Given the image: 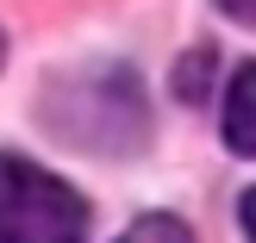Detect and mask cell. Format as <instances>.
Returning a JSON list of instances; mask_svg holds the SVG:
<instances>
[{
    "label": "cell",
    "instance_id": "1",
    "mask_svg": "<svg viewBox=\"0 0 256 243\" xmlns=\"http://www.w3.org/2000/svg\"><path fill=\"white\" fill-rule=\"evenodd\" d=\"M0 243H88V200L38 162L0 156Z\"/></svg>",
    "mask_w": 256,
    "mask_h": 243
},
{
    "label": "cell",
    "instance_id": "2",
    "mask_svg": "<svg viewBox=\"0 0 256 243\" xmlns=\"http://www.w3.org/2000/svg\"><path fill=\"white\" fill-rule=\"evenodd\" d=\"M94 125H106V150H132L144 137V100H138L132 69H106L100 81H75L69 87V112L56 131L75 144H94Z\"/></svg>",
    "mask_w": 256,
    "mask_h": 243
},
{
    "label": "cell",
    "instance_id": "3",
    "mask_svg": "<svg viewBox=\"0 0 256 243\" xmlns=\"http://www.w3.org/2000/svg\"><path fill=\"white\" fill-rule=\"evenodd\" d=\"M225 144L232 156H256V62L225 81Z\"/></svg>",
    "mask_w": 256,
    "mask_h": 243
},
{
    "label": "cell",
    "instance_id": "4",
    "mask_svg": "<svg viewBox=\"0 0 256 243\" xmlns=\"http://www.w3.org/2000/svg\"><path fill=\"white\" fill-rule=\"evenodd\" d=\"M212 69H219L212 50H188L182 69H175V94H182V100H206L212 94Z\"/></svg>",
    "mask_w": 256,
    "mask_h": 243
},
{
    "label": "cell",
    "instance_id": "5",
    "mask_svg": "<svg viewBox=\"0 0 256 243\" xmlns=\"http://www.w3.org/2000/svg\"><path fill=\"white\" fill-rule=\"evenodd\" d=\"M119 243H194V237H188V225L175 212H144L138 225H125Z\"/></svg>",
    "mask_w": 256,
    "mask_h": 243
},
{
    "label": "cell",
    "instance_id": "6",
    "mask_svg": "<svg viewBox=\"0 0 256 243\" xmlns=\"http://www.w3.org/2000/svg\"><path fill=\"white\" fill-rule=\"evenodd\" d=\"M238 225H244V237L256 243V187H250L244 200H238Z\"/></svg>",
    "mask_w": 256,
    "mask_h": 243
},
{
    "label": "cell",
    "instance_id": "7",
    "mask_svg": "<svg viewBox=\"0 0 256 243\" xmlns=\"http://www.w3.org/2000/svg\"><path fill=\"white\" fill-rule=\"evenodd\" d=\"M219 12H232L238 25H256V0H219Z\"/></svg>",
    "mask_w": 256,
    "mask_h": 243
},
{
    "label": "cell",
    "instance_id": "8",
    "mask_svg": "<svg viewBox=\"0 0 256 243\" xmlns=\"http://www.w3.org/2000/svg\"><path fill=\"white\" fill-rule=\"evenodd\" d=\"M0 56H6V37H0Z\"/></svg>",
    "mask_w": 256,
    "mask_h": 243
}]
</instances>
